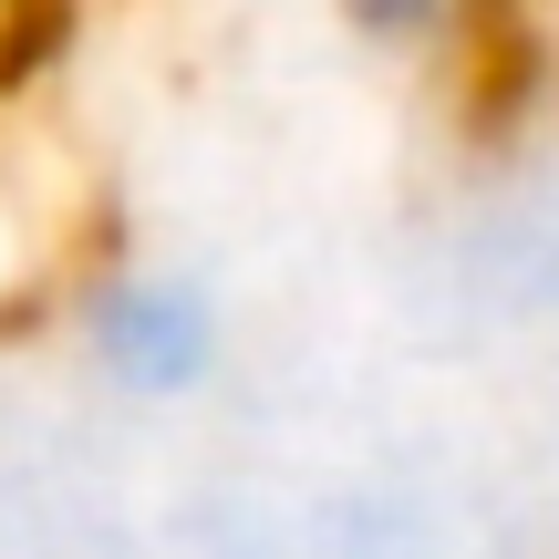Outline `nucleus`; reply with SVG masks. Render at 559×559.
<instances>
[{
    "label": "nucleus",
    "instance_id": "1",
    "mask_svg": "<svg viewBox=\"0 0 559 559\" xmlns=\"http://www.w3.org/2000/svg\"><path fill=\"white\" fill-rule=\"evenodd\" d=\"M62 362L115 415H187L228 373V290L177 249L115 239L62 280Z\"/></svg>",
    "mask_w": 559,
    "mask_h": 559
},
{
    "label": "nucleus",
    "instance_id": "2",
    "mask_svg": "<svg viewBox=\"0 0 559 559\" xmlns=\"http://www.w3.org/2000/svg\"><path fill=\"white\" fill-rule=\"evenodd\" d=\"M332 32L383 73H466L487 41L508 32L519 0H321Z\"/></svg>",
    "mask_w": 559,
    "mask_h": 559
}]
</instances>
